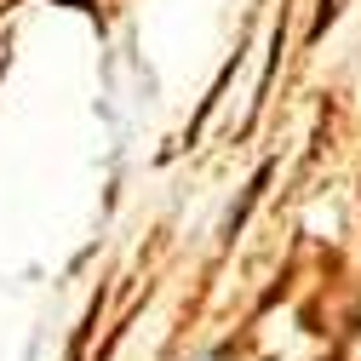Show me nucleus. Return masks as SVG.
I'll list each match as a JSON object with an SVG mask.
<instances>
[{
	"mask_svg": "<svg viewBox=\"0 0 361 361\" xmlns=\"http://www.w3.org/2000/svg\"><path fill=\"white\" fill-rule=\"evenodd\" d=\"M344 12V0H322V12H315V23H310V47H315V40H322L327 35V23Z\"/></svg>",
	"mask_w": 361,
	"mask_h": 361,
	"instance_id": "2",
	"label": "nucleus"
},
{
	"mask_svg": "<svg viewBox=\"0 0 361 361\" xmlns=\"http://www.w3.org/2000/svg\"><path fill=\"white\" fill-rule=\"evenodd\" d=\"M269 178H276V166H258V178L247 184V195H241V207H235L230 218H224V241H235V230L247 224V212H252V207L264 201V190H269Z\"/></svg>",
	"mask_w": 361,
	"mask_h": 361,
	"instance_id": "1",
	"label": "nucleus"
}]
</instances>
